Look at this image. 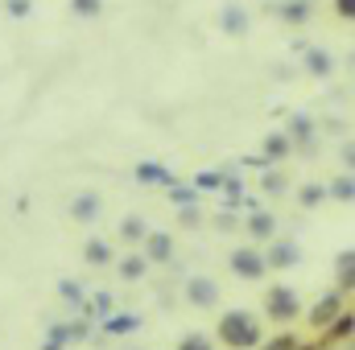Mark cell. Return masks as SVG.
Here are the masks:
<instances>
[{
	"label": "cell",
	"mask_w": 355,
	"mask_h": 350,
	"mask_svg": "<svg viewBox=\"0 0 355 350\" xmlns=\"http://www.w3.org/2000/svg\"><path fill=\"white\" fill-rule=\"evenodd\" d=\"M141 272H145V260H141V256H128V260L120 264V276H124V280H137Z\"/></svg>",
	"instance_id": "16"
},
{
	"label": "cell",
	"mask_w": 355,
	"mask_h": 350,
	"mask_svg": "<svg viewBox=\"0 0 355 350\" xmlns=\"http://www.w3.org/2000/svg\"><path fill=\"white\" fill-rule=\"evenodd\" d=\"M95 210H99V198H95V194H83V198L75 202V219H95Z\"/></svg>",
	"instance_id": "14"
},
{
	"label": "cell",
	"mask_w": 355,
	"mask_h": 350,
	"mask_svg": "<svg viewBox=\"0 0 355 350\" xmlns=\"http://www.w3.org/2000/svg\"><path fill=\"white\" fill-rule=\"evenodd\" d=\"M302 202H306V206H318V202H322V190H318V185H306V190H302Z\"/></svg>",
	"instance_id": "28"
},
{
	"label": "cell",
	"mask_w": 355,
	"mask_h": 350,
	"mask_svg": "<svg viewBox=\"0 0 355 350\" xmlns=\"http://www.w3.org/2000/svg\"><path fill=\"white\" fill-rule=\"evenodd\" d=\"M4 8H8V17H17V21H25V17L33 12V0H4Z\"/></svg>",
	"instance_id": "17"
},
{
	"label": "cell",
	"mask_w": 355,
	"mask_h": 350,
	"mask_svg": "<svg viewBox=\"0 0 355 350\" xmlns=\"http://www.w3.org/2000/svg\"><path fill=\"white\" fill-rule=\"evenodd\" d=\"M302 54H306V71H310L314 79H327V75L335 71V58H331L327 50H318V46H302Z\"/></svg>",
	"instance_id": "5"
},
{
	"label": "cell",
	"mask_w": 355,
	"mask_h": 350,
	"mask_svg": "<svg viewBox=\"0 0 355 350\" xmlns=\"http://www.w3.org/2000/svg\"><path fill=\"white\" fill-rule=\"evenodd\" d=\"M186 293H190L194 305H215V284H211V280H190Z\"/></svg>",
	"instance_id": "9"
},
{
	"label": "cell",
	"mask_w": 355,
	"mask_h": 350,
	"mask_svg": "<svg viewBox=\"0 0 355 350\" xmlns=\"http://www.w3.org/2000/svg\"><path fill=\"white\" fill-rule=\"evenodd\" d=\"M339 284H343V288H352V252H343V256H339Z\"/></svg>",
	"instance_id": "23"
},
{
	"label": "cell",
	"mask_w": 355,
	"mask_h": 350,
	"mask_svg": "<svg viewBox=\"0 0 355 350\" xmlns=\"http://www.w3.org/2000/svg\"><path fill=\"white\" fill-rule=\"evenodd\" d=\"M149 260H170V252H174V243H170V235H149Z\"/></svg>",
	"instance_id": "10"
},
{
	"label": "cell",
	"mask_w": 355,
	"mask_h": 350,
	"mask_svg": "<svg viewBox=\"0 0 355 350\" xmlns=\"http://www.w3.org/2000/svg\"><path fill=\"white\" fill-rule=\"evenodd\" d=\"M347 334H352V313H339L331 322V338H347Z\"/></svg>",
	"instance_id": "19"
},
{
	"label": "cell",
	"mask_w": 355,
	"mask_h": 350,
	"mask_svg": "<svg viewBox=\"0 0 355 350\" xmlns=\"http://www.w3.org/2000/svg\"><path fill=\"white\" fill-rule=\"evenodd\" d=\"M331 4H335V12H339L343 21H352L355 17V0H331Z\"/></svg>",
	"instance_id": "27"
},
{
	"label": "cell",
	"mask_w": 355,
	"mask_h": 350,
	"mask_svg": "<svg viewBox=\"0 0 355 350\" xmlns=\"http://www.w3.org/2000/svg\"><path fill=\"white\" fill-rule=\"evenodd\" d=\"M62 297H67V301H83V288L71 284V280H62Z\"/></svg>",
	"instance_id": "29"
},
{
	"label": "cell",
	"mask_w": 355,
	"mask_h": 350,
	"mask_svg": "<svg viewBox=\"0 0 355 350\" xmlns=\"http://www.w3.org/2000/svg\"><path fill=\"white\" fill-rule=\"evenodd\" d=\"M261 350H302V347H297V338L281 334V338H272V342H268V347H261Z\"/></svg>",
	"instance_id": "25"
},
{
	"label": "cell",
	"mask_w": 355,
	"mask_h": 350,
	"mask_svg": "<svg viewBox=\"0 0 355 350\" xmlns=\"http://www.w3.org/2000/svg\"><path fill=\"white\" fill-rule=\"evenodd\" d=\"M120 235H124V239H141V235H145V223H141V219H124Z\"/></svg>",
	"instance_id": "21"
},
{
	"label": "cell",
	"mask_w": 355,
	"mask_h": 350,
	"mask_svg": "<svg viewBox=\"0 0 355 350\" xmlns=\"http://www.w3.org/2000/svg\"><path fill=\"white\" fill-rule=\"evenodd\" d=\"M331 194H335L339 202H352V177H339V181L331 185Z\"/></svg>",
	"instance_id": "24"
},
{
	"label": "cell",
	"mask_w": 355,
	"mask_h": 350,
	"mask_svg": "<svg viewBox=\"0 0 355 350\" xmlns=\"http://www.w3.org/2000/svg\"><path fill=\"white\" fill-rule=\"evenodd\" d=\"M219 338H223L227 347H236V350L261 347V326H257L252 313L232 309V313H223V322H219Z\"/></svg>",
	"instance_id": "1"
},
{
	"label": "cell",
	"mask_w": 355,
	"mask_h": 350,
	"mask_svg": "<svg viewBox=\"0 0 355 350\" xmlns=\"http://www.w3.org/2000/svg\"><path fill=\"white\" fill-rule=\"evenodd\" d=\"M268 317H272V322L297 317V297H293L289 288H272V293H268Z\"/></svg>",
	"instance_id": "4"
},
{
	"label": "cell",
	"mask_w": 355,
	"mask_h": 350,
	"mask_svg": "<svg viewBox=\"0 0 355 350\" xmlns=\"http://www.w3.org/2000/svg\"><path fill=\"white\" fill-rule=\"evenodd\" d=\"M335 317H339V293L322 297V301L314 305V313H310V322H314V326H327V322H335Z\"/></svg>",
	"instance_id": "7"
},
{
	"label": "cell",
	"mask_w": 355,
	"mask_h": 350,
	"mask_svg": "<svg viewBox=\"0 0 355 350\" xmlns=\"http://www.w3.org/2000/svg\"><path fill=\"white\" fill-rule=\"evenodd\" d=\"M289 132H293L297 140H306V136L314 132V124H310V116H293V124H289Z\"/></svg>",
	"instance_id": "18"
},
{
	"label": "cell",
	"mask_w": 355,
	"mask_h": 350,
	"mask_svg": "<svg viewBox=\"0 0 355 350\" xmlns=\"http://www.w3.org/2000/svg\"><path fill=\"white\" fill-rule=\"evenodd\" d=\"M107 330H112V334H132V330H137V317H112Z\"/></svg>",
	"instance_id": "22"
},
{
	"label": "cell",
	"mask_w": 355,
	"mask_h": 350,
	"mask_svg": "<svg viewBox=\"0 0 355 350\" xmlns=\"http://www.w3.org/2000/svg\"><path fill=\"white\" fill-rule=\"evenodd\" d=\"M268 12L285 25H306L314 17V4L310 0H268Z\"/></svg>",
	"instance_id": "2"
},
{
	"label": "cell",
	"mask_w": 355,
	"mask_h": 350,
	"mask_svg": "<svg viewBox=\"0 0 355 350\" xmlns=\"http://www.w3.org/2000/svg\"><path fill=\"white\" fill-rule=\"evenodd\" d=\"M232 268H236V276H244V280H257V276L265 272V260H261L252 248H244V252H236V256H232Z\"/></svg>",
	"instance_id": "6"
},
{
	"label": "cell",
	"mask_w": 355,
	"mask_h": 350,
	"mask_svg": "<svg viewBox=\"0 0 355 350\" xmlns=\"http://www.w3.org/2000/svg\"><path fill=\"white\" fill-rule=\"evenodd\" d=\"M178 350H211V342H207L202 334H190V338H182V347Z\"/></svg>",
	"instance_id": "26"
},
{
	"label": "cell",
	"mask_w": 355,
	"mask_h": 350,
	"mask_svg": "<svg viewBox=\"0 0 355 350\" xmlns=\"http://www.w3.org/2000/svg\"><path fill=\"white\" fill-rule=\"evenodd\" d=\"M71 12H75V17H83V21H91V17H99V12H103V0H71Z\"/></svg>",
	"instance_id": "12"
},
{
	"label": "cell",
	"mask_w": 355,
	"mask_h": 350,
	"mask_svg": "<svg viewBox=\"0 0 355 350\" xmlns=\"http://www.w3.org/2000/svg\"><path fill=\"white\" fill-rule=\"evenodd\" d=\"M107 260H112V248H107L103 239H91V243H87V264H95V268H103Z\"/></svg>",
	"instance_id": "11"
},
{
	"label": "cell",
	"mask_w": 355,
	"mask_h": 350,
	"mask_svg": "<svg viewBox=\"0 0 355 350\" xmlns=\"http://www.w3.org/2000/svg\"><path fill=\"white\" fill-rule=\"evenodd\" d=\"M272 227H277V223H272V214H252V219H248V231H252L257 239H268V235H272Z\"/></svg>",
	"instance_id": "13"
},
{
	"label": "cell",
	"mask_w": 355,
	"mask_h": 350,
	"mask_svg": "<svg viewBox=\"0 0 355 350\" xmlns=\"http://www.w3.org/2000/svg\"><path fill=\"white\" fill-rule=\"evenodd\" d=\"M265 153L268 157H285V153H289V140H285L281 132H272V136L265 140Z\"/></svg>",
	"instance_id": "15"
},
{
	"label": "cell",
	"mask_w": 355,
	"mask_h": 350,
	"mask_svg": "<svg viewBox=\"0 0 355 350\" xmlns=\"http://www.w3.org/2000/svg\"><path fill=\"white\" fill-rule=\"evenodd\" d=\"M137 177H141V181H170V174H166L162 165H141Z\"/></svg>",
	"instance_id": "20"
},
{
	"label": "cell",
	"mask_w": 355,
	"mask_h": 350,
	"mask_svg": "<svg viewBox=\"0 0 355 350\" xmlns=\"http://www.w3.org/2000/svg\"><path fill=\"white\" fill-rule=\"evenodd\" d=\"M265 264H272V268H293L297 264V248L293 243H272V252H268Z\"/></svg>",
	"instance_id": "8"
},
{
	"label": "cell",
	"mask_w": 355,
	"mask_h": 350,
	"mask_svg": "<svg viewBox=\"0 0 355 350\" xmlns=\"http://www.w3.org/2000/svg\"><path fill=\"white\" fill-rule=\"evenodd\" d=\"M248 25H252V21H248V8H244L240 0H227V4L219 8V29H223L227 37H244Z\"/></svg>",
	"instance_id": "3"
}]
</instances>
